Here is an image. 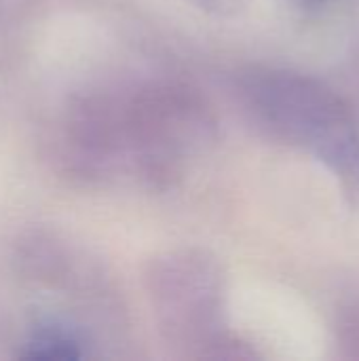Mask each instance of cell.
Here are the masks:
<instances>
[{
  "instance_id": "1",
  "label": "cell",
  "mask_w": 359,
  "mask_h": 361,
  "mask_svg": "<svg viewBox=\"0 0 359 361\" xmlns=\"http://www.w3.org/2000/svg\"><path fill=\"white\" fill-rule=\"evenodd\" d=\"M239 97L271 137L307 152L359 205V123L349 104L324 80L288 68H254L239 78Z\"/></svg>"
},
{
  "instance_id": "2",
  "label": "cell",
  "mask_w": 359,
  "mask_h": 361,
  "mask_svg": "<svg viewBox=\"0 0 359 361\" xmlns=\"http://www.w3.org/2000/svg\"><path fill=\"white\" fill-rule=\"evenodd\" d=\"M25 357L30 360H74L80 357L78 341L57 326L40 328L25 345Z\"/></svg>"
},
{
  "instance_id": "3",
  "label": "cell",
  "mask_w": 359,
  "mask_h": 361,
  "mask_svg": "<svg viewBox=\"0 0 359 361\" xmlns=\"http://www.w3.org/2000/svg\"><path fill=\"white\" fill-rule=\"evenodd\" d=\"M190 2L216 15H233L243 6V0H190Z\"/></svg>"
},
{
  "instance_id": "4",
  "label": "cell",
  "mask_w": 359,
  "mask_h": 361,
  "mask_svg": "<svg viewBox=\"0 0 359 361\" xmlns=\"http://www.w3.org/2000/svg\"><path fill=\"white\" fill-rule=\"evenodd\" d=\"M292 2H296V4L303 6V8H315V6H322V4L328 2V0H292Z\"/></svg>"
}]
</instances>
